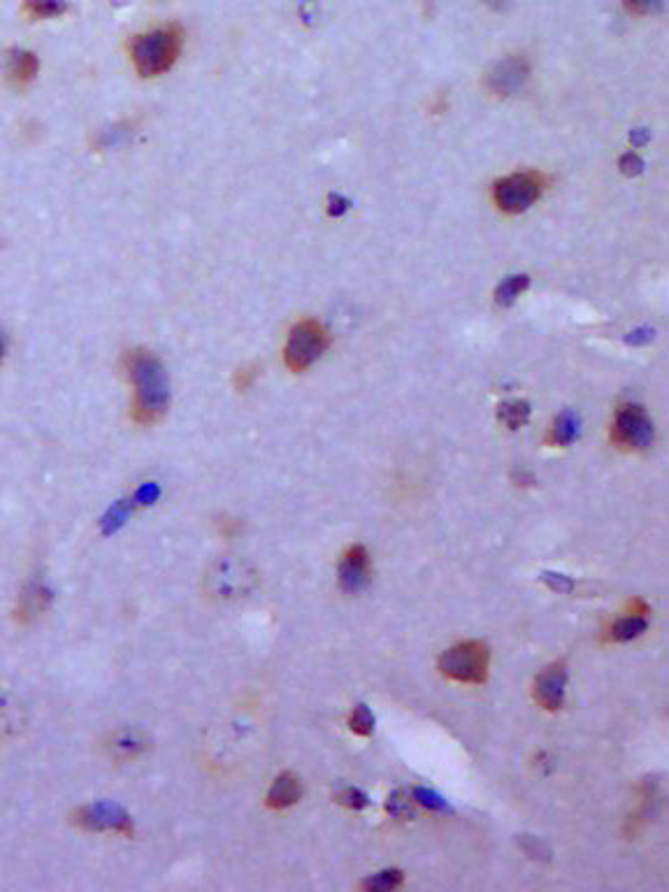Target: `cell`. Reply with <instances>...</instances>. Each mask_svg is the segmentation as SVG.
I'll use <instances>...</instances> for the list:
<instances>
[{"label": "cell", "mask_w": 669, "mask_h": 892, "mask_svg": "<svg viewBox=\"0 0 669 892\" xmlns=\"http://www.w3.org/2000/svg\"><path fill=\"white\" fill-rule=\"evenodd\" d=\"M124 370L133 384V419L140 426L158 423L170 405V381L163 363L145 349L128 351Z\"/></svg>", "instance_id": "6da1fadb"}, {"label": "cell", "mask_w": 669, "mask_h": 892, "mask_svg": "<svg viewBox=\"0 0 669 892\" xmlns=\"http://www.w3.org/2000/svg\"><path fill=\"white\" fill-rule=\"evenodd\" d=\"M184 33L179 26L154 28L145 35H138L131 42V59L135 70L142 77H156L168 73L182 54Z\"/></svg>", "instance_id": "7a4b0ae2"}, {"label": "cell", "mask_w": 669, "mask_h": 892, "mask_svg": "<svg viewBox=\"0 0 669 892\" xmlns=\"http://www.w3.org/2000/svg\"><path fill=\"white\" fill-rule=\"evenodd\" d=\"M258 586L256 567L244 558L226 556L214 560L205 574V591L219 602H235L249 597Z\"/></svg>", "instance_id": "3957f363"}, {"label": "cell", "mask_w": 669, "mask_h": 892, "mask_svg": "<svg viewBox=\"0 0 669 892\" xmlns=\"http://www.w3.org/2000/svg\"><path fill=\"white\" fill-rule=\"evenodd\" d=\"M488 667H491V651L484 642H460L446 649L437 660V669L444 679L467 683V686L486 683Z\"/></svg>", "instance_id": "277c9868"}, {"label": "cell", "mask_w": 669, "mask_h": 892, "mask_svg": "<svg viewBox=\"0 0 669 892\" xmlns=\"http://www.w3.org/2000/svg\"><path fill=\"white\" fill-rule=\"evenodd\" d=\"M330 347L328 330L319 321L305 319L291 328L284 347V361L291 372H305L319 361Z\"/></svg>", "instance_id": "5b68a950"}, {"label": "cell", "mask_w": 669, "mask_h": 892, "mask_svg": "<svg viewBox=\"0 0 669 892\" xmlns=\"http://www.w3.org/2000/svg\"><path fill=\"white\" fill-rule=\"evenodd\" d=\"M611 444L621 451H646L656 440V426L644 407L639 405H621L616 409L614 421H611Z\"/></svg>", "instance_id": "8992f818"}, {"label": "cell", "mask_w": 669, "mask_h": 892, "mask_svg": "<svg viewBox=\"0 0 669 892\" xmlns=\"http://www.w3.org/2000/svg\"><path fill=\"white\" fill-rule=\"evenodd\" d=\"M546 179L535 170L514 172L493 186V203L505 214H523L542 198Z\"/></svg>", "instance_id": "52a82bcc"}, {"label": "cell", "mask_w": 669, "mask_h": 892, "mask_svg": "<svg viewBox=\"0 0 669 892\" xmlns=\"http://www.w3.org/2000/svg\"><path fill=\"white\" fill-rule=\"evenodd\" d=\"M565 690H567L565 660H556V663L546 665L542 672L535 676V683H532V697H535V702L546 711L563 709Z\"/></svg>", "instance_id": "ba28073f"}, {"label": "cell", "mask_w": 669, "mask_h": 892, "mask_svg": "<svg viewBox=\"0 0 669 892\" xmlns=\"http://www.w3.org/2000/svg\"><path fill=\"white\" fill-rule=\"evenodd\" d=\"M337 572H340L342 591L361 593L363 588L370 584V577H372V563H370L368 549H365L363 544L349 546V549L342 553Z\"/></svg>", "instance_id": "9c48e42d"}, {"label": "cell", "mask_w": 669, "mask_h": 892, "mask_svg": "<svg viewBox=\"0 0 669 892\" xmlns=\"http://www.w3.org/2000/svg\"><path fill=\"white\" fill-rule=\"evenodd\" d=\"M75 823L84 830H114L119 834H133L131 818L126 816V811H121L114 804H96V807H84L73 816Z\"/></svg>", "instance_id": "30bf717a"}, {"label": "cell", "mask_w": 669, "mask_h": 892, "mask_svg": "<svg viewBox=\"0 0 669 892\" xmlns=\"http://www.w3.org/2000/svg\"><path fill=\"white\" fill-rule=\"evenodd\" d=\"M530 66L523 56H509V59L500 61L498 66L488 75V89L498 96H514L516 91H521V86L528 82Z\"/></svg>", "instance_id": "8fae6325"}, {"label": "cell", "mask_w": 669, "mask_h": 892, "mask_svg": "<svg viewBox=\"0 0 669 892\" xmlns=\"http://www.w3.org/2000/svg\"><path fill=\"white\" fill-rule=\"evenodd\" d=\"M38 70H40L38 56L28 52V49H10V52L5 54L3 73L7 84L14 86V89H26V86L38 77Z\"/></svg>", "instance_id": "7c38bea8"}, {"label": "cell", "mask_w": 669, "mask_h": 892, "mask_svg": "<svg viewBox=\"0 0 669 892\" xmlns=\"http://www.w3.org/2000/svg\"><path fill=\"white\" fill-rule=\"evenodd\" d=\"M646 628H649V616H635L623 611V616L614 618V621L602 630V644L632 642V639L642 637Z\"/></svg>", "instance_id": "4fadbf2b"}, {"label": "cell", "mask_w": 669, "mask_h": 892, "mask_svg": "<svg viewBox=\"0 0 669 892\" xmlns=\"http://www.w3.org/2000/svg\"><path fill=\"white\" fill-rule=\"evenodd\" d=\"M300 797H302V783H300V779H298L296 774L284 772V774L277 776L275 783H272V788H270L268 800H265V804H268V809H272V811H284V809L293 807V804H298Z\"/></svg>", "instance_id": "5bb4252c"}, {"label": "cell", "mask_w": 669, "mask_h": 892, "mask_svg": "<svg viewBox=\"0 0 669 892\" xmlns=\"http://www.w3.org/2000/svg\"><path fill=\"white\" fill-rule=\"evenodd\" d=\"M147 737L138 730H117L107 739V748H110L112 758L117 760H133L140 758L147 751Z\"/></svg>", "instance_id": "9a60e30c"}, {"label": "cell", "mask_w": 669, "mask_h": 892, "mask_svg": "<svg viewBox=\"0 0 669 892\" xmlns=\"http://www.w3.org/2000/svg\"><path fill=\"white\" fill-rule=\"evenodd\" d=\"M47 604H49L47 588L42 584H31L24 593H21L19 604H17V614L14 616H17L21 623L35 621V618H38L42 611L47 609Z\"/></svg>", "instance_id": "2e32d148"}, {"label": "cell", "mask_w": 669, "mask_h": 892, "mask_svg": "<svg viewBox=\"0 0 669 892\" xmlns=\"http://www.w3.org/2000/svg\"><path fill=\"white\" fill-rule=\"evenodd\" d=\"M579 437V419L572 412H565L556 416L553 426L549 428V435H546V444L549 446H570L572 442H577Z\"/></svg>", "instance_id": "e0dca14e"}, {"label": "cell", "mask_w": 669, "mask_h": 892, "mask_svg": "<svg viewBox=\"0 0 669 892\" xmlns=\"http://www.w3.org/2000/svg\"><path fill=\"white\" fill-rule=\"evenodd\" d=\"M24 10L33 19H54L68 12L66 0H26Z\"/></svg>", "instance_id": "ac0fdd59"}, {"label": "cell", "mask_w": 669, "mask_h": 892, "mask_svg": "<svg viewBox=\"0 0 669 892\" xmlns=\"http://www.w3.org/2000/svg\"><path fill=\"white\" fill-rule=\"evenodd\" d=\"M402 881H405V874H402L400 869H386V872H379L370 876V879H365L361 883V888L368 892H388L400 888Z\"/></svg>", "instance_id": "d6986e66"}, {"label": "cell", "mask_w": 669, "mask_h": 892, "mask_svg": "<svg viewBox=\"0 0 669 892\" xmlns=\"http://www.w3.org/2000/svg\"><path fill=\"white\" fill-rule=\"evenodd\" d=\"M530 416V405L523 400L516 402H507V405L500 407V421L505 423L509 430H519Z\"/></svg>", "instance_id": "ffe728a7"}, {"label": "cell", "mask_w": 669, "mask_h": 892, "mask_svg": "<svg viewBox=\"0 0 669 892\" xmlns=\"http://www.w3.org/2000/svg\"><path fill=\"white\" fill-rule=\"evenodd\" d=\"M349 730L354 732L356 737H370L372 735L374 716H372V711L365 707V704H358V707H354V711H351Z\"/></svg>", "instance_id": "44dd1931"}, {"label": "cell", "mask_w": 669, "mask_h": 892, "mask_svg": "<svg viewBox=\"0 0 669 892\" xmlns=\"http://www.w3.org/2000/svg\"><path fill=\"white\" fill-rule=\"evenodd\" d=\"M386 811H388V816H393L398 820H409V818H414V802L409 800L402 790H398V793H393L386 800Z\"/></svg>", "instance_id": "7402d4cb"}, {"label": "cell", "mask_w": 669, "mask_h": 892, "mask_svg": "<svg viewBox=\"0 0 669 892\" xmlns=\"http://www.w3.org/2000/svg\"><path fill=\"white\" fill-rule=\"evenodd\" d=\"M525 284H528V277L507 279V282L502 284L500 291H498V302H500V305H509V302H514L516 298H519V293L525 289Z\"/></svg>", "instance_id": "603a6c76"}, {"label": "cell", "mask_w": 669, "mask_h": 892, "mask_svg": "<svg viewBox=\"0 0 669 892\" xmlns=\"http://www.w3.org/2000/svg\"><path fill=\"white\" fill-rule=\"evenodd\" d=\"M335 802L337 804H342V807H347V809H363V807H368V797H365L361 790H356V788H344V790H340V793L335 795Z\"/></svg>", "instance_id": "cb8c5ba5"}, {"label": "cell", "mask_w": 669, "mask_h": 892, "mask_svg": "<svg viewBox=\"0 0 669 892\" xmlns=\"http://www.w3.org/2000/svg\"><path fill=\"white\" fill-rule=\"evenodd\" d=\"M660 5H663V0H625V10L630 14H639V17L658 12Z\"/></svg>", "instance_id": "d4e9b609"}, {"label": "cell", "mask_w": 669, "mask_h": 892, "mask_svg": "<svg viewBox=\"0 0 669 892\" xmlns=\"http://www.w3.org/2000/svg\"><path fill=\"white\" fill-rule=\"evenodd\" d=\"M258 368L256 365H247V368H242L240 372L235 374V386L240 388V391H247V388L254 384V379H256V372Z\"/></svg>", "instance_id": "484cf974"}, {"label": "cell", "mask_w": 669, "mask_h": 892, "mask_svg": "<svg viewBox=\"0 0 669 892\" xmlns=\"http://www.w3.org/2000/svg\"><path fill=\"white\" fill-rule=\"evenodd\" d=\"M488 5H493V7H498V10H505V5H507V0H486Z\"/></svg>", "instance_id": "4316f807"}, {"label": "cell", "mask_w": 669, "mask_h": 892, "mask_svg": "<svg viewBox=\"0 0 669 892\" xmlns=\"http://www.w3.org/2000/svg\"><path fill=\"white\" fill-rule=\"evenodd\" d=\"M5 349H7L5 335H3V333H0V361H3V356H5Z\"/></svg>", "instance_id": "83f0119b"}]
</instances>
